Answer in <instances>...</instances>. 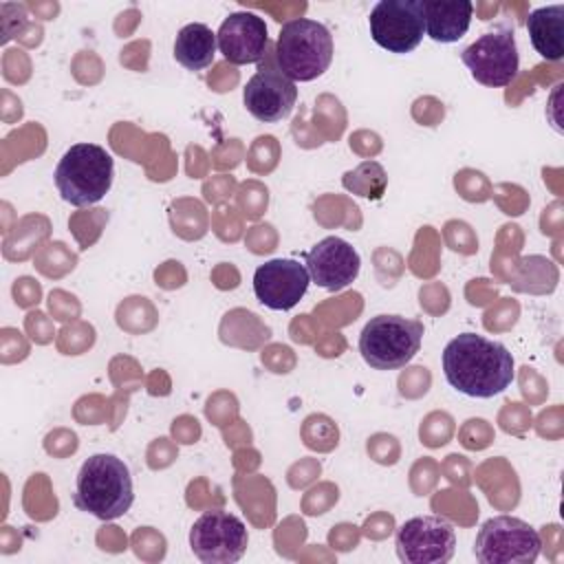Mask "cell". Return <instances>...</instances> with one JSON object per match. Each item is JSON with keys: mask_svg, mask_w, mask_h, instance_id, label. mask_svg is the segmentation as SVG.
Instances as JSON below:
<instances>
[{"mask_svg": "<svg viewBox=\"0 0 564 564\" xmlns=\"http://www.w3.org/2000/svg\"><path fill=\"white\" fill-rule=\"evenodd\" d=\"M527 31L533 48L544 59L564 57V4H549L533 9L527 18Z\"/></svg>", "mask_w": 564, "mask_h": 564, "instance_id": "16", "label": "cell"}, {"mask_svg": "<svg viewBox=\"0 0 564 564\" xmlns=\"http://www.w3.org/2000/svg\"><path fill=\"white\" fill-rule=\"evenodd\" d=\"M216 51V33L203 22L185 24L174 40V59L187 70L207 68L214 62Z\"/></svg>", "mask_w": 564, "mask_h": 564, "instance_id": "17", "label": "cell"}, {"mask_svg": "<svg viewBox=\"0 0 564 564\" xmlns=\"http://www.w3.org/2000/svg\"><path fill=\"white\" fill-rule=\"evenodd\" d=\"M308 284L306 267L293 258H273L253 273V293L271 311L293 308L304 297Z\"/></svg>", "mask_w": 564, "mask_h": 564, "instance_id": "11", "label": "cell"}, {"mask_svg": "<svg viewBox=\"0 0 564 564\" xmlns=\"http://www.w3.org/2000/svg\"><path fill=\"white\" fill-rule=\"evenodd\" d=\"M249 544L245 522L223 509L205 511L189 529V549L203 564H234Z\"/></svg>", "mask_w": 564, "mask_h": 564, "instance_id": "7", "label": "cell"}, {"mask_svg": "<svg viewBox=\"0 0 564 564\" xmlns=\"http://www.w3.org/2000/svg\"><path fill=\"white\" fill-rule=\"evenodd\" d=\"M460 59L469 68L471 77L489 88L511 84L520 70L516 35L507 26L482 33L476 42L463 48Z\"/></svg>", "mask_w": 564, "mask_h": 564, "instance_id": "8", "label": "cell"}, {"mask_svg": "<svg viewBox=\"0 0 564 564\" xmlns=\"http://www.w3.org/2000/svg\"><path fill=\"white\" fill-rule=\"evenodd\" d=\"M540 551V533L513 516L489 518L474 542V555L480 564H533Z\"/></svg>", "mask_w": 564, "mask_h": 564, "instance_id": "6", "label": "cell"}, {"mask_svg": "<svg viewBox=\"0 0 564 564\" xmlns=\"http://www.w3.org/2000/svg\"><path fill=\"white\" fill-rule=\"evenodd\" d=\"M474 4L467 0H423L425 35L434 42H458L471 24Z\"/></svg>", "mask_w": 564, "mask_h": 564, "instance_id": "15", "label": "cell"}, {"mask_svg": "<svg viewBox=\"0 0 564 564\" xmlns=\"http://www.w3.org/2000/svg\"><path fill=\"white\" fill-rule=\"evenodd\" d=\"M134 502L128 465L115 454H93L77 474L73 505L99 520L121 518Z\"/></svg>", "mask_w": 564, "mask_h": 564, "instance_id": "2", "label": "cell"}, {"mask_svg": "<svg viewBox=\"0 0 564 564\" xmlns=\"http://www.w3.org/2000/svg\"><path fill=\"white\" fill-rule=\"evenodd\" d=\"M218 51L229 64H256L264 57L269 31L260 15L251 11L229 13L216 31Z\"/></svg>", "mask_w": 564, "mask_h": 564, "instance_id": "14", "label": "cell"}, {"mask_svg": "<svg viewBox=\"0 0 564 564\" xmlns=\"http://www.w3.org/2000/svg\"><path fill=\"white\" fill-rule=\"evenodd\" d=\"M333 35L326 24L295 18L282 24L275 40V62L291 82H313L333 62Z\"/></svg>", "mask_w": 564, "mask_h": 564, "instance_id": "3", "label": "cell"}, {"mask_svg": "<svg viewBox=\"0 0 564 564\" xmlns=\"http://www.w3.org/2000/svg\"><path fill=\"white\" fill-rule=\"evenodd\" d=\"M115 176L112 156L97 143H75L70 145L57 167H55V187L59 196L73 207H88L99 203Z\"/></svg>", "mask_w": 564, "mask_h": 564, "instance_id": "4", "label": "cell"}, {"mask_svg": "<svg viewBox=\"0 0 564 564\" xmlns=\"http://www.w3.org/2000/svg\"><path fill=\"white\" fill-rule=\"evenodd\" d=\"M441 361L447 383L474 399H491L505 392L516 377L509 348L476 333H460L449 339Z\"/></svg>", "mask_w": 564, "mask_h": 564, "instance_id": "1", "label": "cell"}, {"mask_svg": "<svg viewBox=\"0 0 564 564\" xmlns=\"http://www.w3.org/2000/svg\"><path fill=\"white\" fill-rule=\"evenodd\" d=\"M397 555L405 564H445L456 551V531L441 516H414L394 535Z\"/></svg>", "mask_w": 564, "mask_h": 564, "instance_id": "9", "label": "cell"}, {"mask_svg": "<svg viewBox=\"0 0 564 564\" xmlns=\"http://www.w3.org/2000/svg\"><path fill=\"white\" fill-rule=\"evenodd\" d=\"M370 37L388 53H410L425 35L423 0H381L372 7Z\"/></svg>", "mask_w": 564, "mask_h": 564, "instance_id": "10", "label": "cell"}, {"mask_svg": "<svg viewBox=\"0 0 564 564\" xmlns=\"http://www.w3.org/2000/svg\"><path fill=\"white\" fill-rule=\"evenodd\" d=\"M306 271L311 282L326 291L346 289L361 269L357 249L339 236H326L306 253Z\"/></svg>", "mask_w": 564, "mask_h": 564, "instance_id": "13", "label": "cell"}, {"mask_svg": "<svg viewBox=\"0 0 564 564\" xmlns=\"http://www.w3.org/2000/svg\"><path fill=\"white\" fill-rule=\"evenodd\" d=\"M423 341V324L401 315H377L359 335L361 359L375 370H397L414 359Z\"/></svg>", "mask_w": 564, "mask_h": 564, "instance_id": "5", "label": "cell"}, {"mask_svg": "<svg viewBox=\"0 0 564 564\" xmlns=\"http://www.w3.org/2000/svg\"><path fill=\"white\" fill-rule=\"evenodd\" d=\"M247 112L262 121L275 123L286 119L297 101V86L278 68H260L242 88Z\"/></svg>", "mask_w": 564, "mask_h": 564, "instance_id": "12", "label": "cell"}]
</instances>
